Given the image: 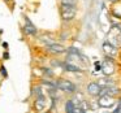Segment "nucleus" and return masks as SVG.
I'll use <instances>...</instances> for the list:
<instances>
[{
    "mask_svg": "<svg viewBox=\"0 0 121 113\" xmlns=\"http://www.w3.org/2000/svg\"><path fill=\"white\" fill-rule=\"evenodd\" d=\"M112 113H121V104H116V107H115V109L112 110Z\"/></svg>",
    "mask_w": 121,
    "mask_h": 113,
    "instance_id": "obj_14",
    "label": "nucleus"
},
{
    "mask_svg": "<svg viewBox=\"0 0 121 113\" xmlns=\"http://www.w3.org/2000/svg\"><path fill=\"white\" fill-rule=\"evenodd\" d=\"M77 0H61V5H69V7H76Z\"/></svg>",
    "mask_w": 121,
    "mask_h": 113,
    "instance_id": "obj_13",
    "label": "nucleus"
},
{
    "mask_svg": "<svg viewBox=\"0 0 121 113\" xmlns=\"http://www.w3.org/2000/svg\"><path fill=\"white\" fill-rule=\"evenodd\" d=\"M102 50H103V52H104V55L107 56V57H113V59H115L116 55H117V47H115L109 40L103 42Z\"/></svg>",
    "mask_w": 121,
    "mask_h": 113,
    "instance_id": "obj_5",
    "label": "nucleus"
},
{
    "mask_svg": "<svg viewBox=\"0 0 121 113\" xmlns=\"http://www.w3.org/2000/svg\"><path fill=\"white\" fill-rule=\"evenodd\" d=\"M96 103H98V107L99 108L109 109L113 105L117 104V99H116V97H112V96H108V95H100V96H98Z\"/></svg>",
    "mask_w": 121,
    "mask_h": 113,
    "instance_id": "obj_3",
    "label": "nucleus"
},
{
    "mask_svg": "<svg viewBox=\"0 0 121 113\" xmlns=\"http://www.w3.org/2000/svg\"><path fill=\"white\" fill-rule=\"evenodd\" d=\"M46 47H47V50L51 53H55V55H60V53L66 52V48L63 44H59V43H51V44L46 46Z\"/></svg>",
    "mask_w": 121,
    "mask_h": 113,
    "instance_id": "obj_8",
    "label": "nucleus"
},
{
    "mask_svg": "<svg viewBox=\"0 0 121 113\" xmlns=\"http://www.w3.org/2000/svg\"><path fill=\"white\" fill-rule=\"evenodd\" d=\"M98 84H99L102 88H107V87H111V86H115L116 82L113 79H111V77H104V78H100L98 81Z\"/></svg>",
    "mask_w": 121,
    "mask_h": 113,
    "instance_id": "obj_11",
    "label": "nucleus"
},
{
    "mask_svg": "<svg viewBox=\"0 0 121 113\" xmlns=\"http://www.w3.org/2000/svg\"><path fill=\"white\" fill-rule=\"evenodd\" d=\"M108 1H111V3H118L120 0H108Z\"/></svg>",
    "mask_w": 121,
    "mask_h": 113,
    "instance_id": "obj_17",
    "label": "nucleus"
},
{
    "mask_svg": "<svg viewBox=\"0 0 121 113\" xmlns=\"http://www.w3.org/2000/svg\"><path fill=\"white\" fill-rule=\"evenodd\" d=\"M74 107H76V104H74L73 100H66L65 103V113H73L74 112Z\"/></svg>",
    "mask_w": 121,
    "mask_h": 113,
    "instance_id": "obj_12",
    "label": "nucleus"
},
{
    "mask_svg": "<svg viewBox=\"0 0 121 113\" xmlns=\"http://www.w3.org/2000/svg\"><path fill=\"white\" fill-rule=\"evenodd\" d=\"M103 113H112V112H103Z\"/></svg>",
    "mask_w": 121,
    "mask_h": 113,
    "instance_id": "obj_18",
    "label": "nucleus"
},
{
    "mask_svg": "<svg viewBox=\"0 0 121 113\" xmlns=\"http://www.w3.org/2000/svg\"><path fill=\"white\" fill-rule=\"evenodd\" d=\"M61 68L64 69V70L66 71H70V73H82V68H79L78 65H74V64L72 63H68V61H65V63H61Z\"/></svg>",
    "mask_w": 121,
    "mask_h": 113,
    "instance_id": "obj_9",
    "label": "nucleus"
},
{
    "mask_svg": "<svg viewBox=\"0 0 121 113\" xmlns=\"http://www.w3.org/2000/svg\"><path fill=\"white\" fill-rule=\"evenodd\" d=\"M116 68H115V59L113 57H107L105 56L104 60L100 63V71L103 73L104 77H111L115 73Z\"/></svg>",
    "mask_w": 121,
    "mask_h": 113,
    "instance_id": "obj_1",
    "label": "nucleus"
},
{
    "mask_svg": "<svg viewBox=\"0 0 121 113\" xmlns=\"http://www.w3.org/2000/svg\"><path fill=\"white\" fill-rule=\"evenodd\" d=\"M35 109L38 113H44L46 107H47V99H46L44 94H40L35 96Z\"/></svg>",
    "mask_w": 121,
    "mask_h": 113,
    "instance_id": "obj_6",
    "label": "nucleus"
},
{
    "mask_svg": "<svg viewBox=\"0 0 121 113\" xmlns=\"http://www.w3.org/2000/svg\"><path fill=\"white\" fill-rule=\"evenodd\" d=\"M56 84V88H59L60 91H64L66 94H74L77 91V86L73 83L72 81L69 79H65V78H60L55 82Z\"/></svg>",
    "mask_w": 121,
    "mask_h": 113,
    "instance_id": "obj_2",
    "label": "nucleus"
},
{
    "mask_svg": "<svg viewBox=\"0 0 121 113\" xmlns=\"http://www.w3.org/2000/svg\"><path fill=\"white\" fill-rule=\"evenodd\" d=\"M86 91H87V94H89L90 96L98 97L100 95V92H102V87L98 84V82H90V83L87 84V87H86Z\"/></svg>",
    "mask_w": 121,
    "mask_h": 113,
    "instance_id": "obj_7",
    "label": "nucleus"
},
{
    "mask_svg": "<svg viewBox=\"0 0 121 113\" xmlns=\"http://www.w3.org/2000/svg\"><path fill=\"white\" fill-rule=\"evenodd\" d=\"M0 71H1V74H3L4 77H7V69L4 68V66H1V68H0Z\"/></svg>",
    "mask_w": 121,
    "mask_h": 113,
    "instance_id": "obj_15",
    "label": "nucleus"
},
{
    "mask_svg": "<svg viewBox=\"0 0 121 113\" xmlns=\"http://www.w3.org/2000/svg\"><path fill=\"white\" fill-rule=\"evenodd\" d=\"M95 70L100 71V63H99V61H96V63H95Z\"/></svg>",
    "mask_w": 121,
    "mask_h": 113,
    "instance_id": "obj_16",
    "label": "nucleus"
},
{
    "mask_svg": "<svg viewBox=\"0 0 121 113\" xmlns=\"http://www.w3.org/2000/svg\"><path fill=\"white\" fill-rule=\"evenodd\" d=\"M60 13H61V18H63L64 21H70V20H73L74 17H76L77 9H76V7L61 5Z\"/></svg>",
    "mask_w": 121,
    "mask_h": 113,
    "instance_id": "obj_4",
    "label": "nucleus"
},
{
    "mask_svg": "<svg viewBox=\"0 0 121 113\" xmlns=\"http://www.w3.org/2000/svg\"><path fill=\"white\" fill-rule=\"evenodd\" d=\"M24 30L27 35H37V27L35 25H33V22L30 21L27 17H25V26H24Z\"/></svg>",
    "mask_w": 121,
    "mask_h": 113,
    "instance_id": "obj_10",
    "label": "nucleus"
}]
</instances>
